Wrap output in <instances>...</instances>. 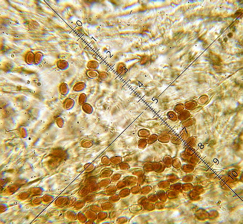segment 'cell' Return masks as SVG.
I'll list each match as a JSON object with an SVG mask.
<instances>
[{"label": "cell", "instance_id": "603a6c76", "mask_svg": "<svg viewBox=\"0 0 243 224\" xmlns=\"http://www.w3.org/2000/svg\"><path fill=\"white\" fill-rule=\"evenodd\" d=\"M122 175L120 174L116 173L112 175L111 177V181L112 182H116L118 181L121 177Z\"/></svg>", "mask_w": 243, "mask_h": 224}, {"label": "cell", "instance_id": "e575fe53", "mask_svg": "<svg viewBox=\"0 0 243 224\" xmlns=\"http://www.w3.org/2000/svg\"><path fill=\"white\" fill-rule=\"evenodd\" d=\"M157 139V136L156 135H152L149 138L148 142L150 144H152V143L154 142Z\"/></svg>", "mask_w": 243, "mask_h": 224}, {"label": "cell", "instance_id": "2e32d148", "mask_svg": "<svg viewBox=\"0 0 243 224\" xmlns=\"http://www.w3.org/2000/svg\"><path fill=\"white\" fill-rule=\"evenodd\" d=\"M113 171L110 168H106L102 171L101 176L103 177H108L112 176Z\"/></svg>", "mask_w": 243, "mask_h": 224}, {"label": "cell", "instance_id": "9a60e30c", "mask_svg": "<svg viewBox=\"0 0 243 224\" xmlns=\"http://www.w3.org/2000/svg\"><path fill=\"white\" fill-rule=\"evenodd\" d=\"M130 193V191L128 188H124L121 190L119 193V195L121 198H125Z\"/></svg>", "mask_w": 243, "mask_h": 224}, {"label": "cell", "instance_id": "83f0119b", "mask_svg": "<svg viewBox=\"0 0 243 224\" xmlns=\"http://www.w3.org/2000/svg\"><path fill=\"white\" fill-rule=\"evenodd\" d=\"M116 222L117 223L119 224H124L127 222V218L125 216L120 217L118 218L116 220Z\"/></svg>", "mask_w": 243, "mask_h": 224}, {"label": "cell", "instance_id": "9c48e42d", "mask_svg": "<svg viewBox=\"0 0 243 224\" xmlns=\"http://www.w3.org/2000/svg\"><path fill=\"white\" fill-rule=\"evenodd\" d=\"M87 67L89 70H97L99 67V64L97 61L92 60L88 62Z\"/></svg>", "mask_w": 243, "mask_h": 224}, {"label": "cell", "instance_id": "5bb4252c", "mask_svg": "<svg viewBox=\"0 0 243 224\" xmlns=\"http://www.w3.org/2000/svg\"><path fill=\"white\" fill-rule=\"evenodd\" d=\"M87 100V96L86 94L84 93H82L79 96L78 103L79 105H82L83 104L86 103Z\"/></svg>", "mask_w": 243, "mask_h": 224}, {"label": "cell", "instance_id": "3957f363", "mask_svg": "<svg viewBox=\"0 0 243 224\" xmlns=\"http://www.w3.org/2000/svg\"><path fill=\"white\" fill-rule=\"evenodd\" d=\"M24 59L25 62L28 65H33L35 61V54L32 51L28 52L25 55Z\"/></svg>", "mask_w": 243, "mask_h": 224}, {"label": "cell", "instance_id": "8fae6325", "mask_svg": "<svg viewBox=\"0 0 243 224\" xmlns=\"http://www.w3.org/2000/svg\"><path fill=\"white\" fill-rule=\"evenodd\" d=\"M110 161L113 165H119L123 161V158L120 156H114L110 159Z\"/></svg>", "mask_w": 243, "mask_h": 224}, {"label": "cell", "instance_id": "8992f818", "mask_svg": "<svg viewBox=\"0 0 243 224\" xmlns=\"http://www.w3.org/2000/svg\"><path fill=\"white\" fill-rule=\"evenodd\" d=\"M86 88V84L83 82H79L76 83L73 87L72 90L75 92H81Z\"/></svg>", "mask_w": 243, "mask_h": 224}, {"label": "cell", "instance_id": "4316f807", "mask_svg": "<svg viewBox=\"0 0 243 224\" xmlns=\"http://www.w3.org/2000/svg\"><path fill=\"white\" fill-rule=\"evenodd\" d=\"M20 134L22 138H26L27 136V131L26 129L24 128H20Z\"/></svg>", "mask_w": 243, "mask_h": 224}, {"label": "cell", "instance_id": "52a82bcc", "mask_svg": "<svg viewBox=\"0 0 243 224\" xmlns=\"http://www.w3.org/2000/svg\"><path fill=\"white\" fill-rule=\"evenodd\" d=\"M99 72L97 70H88L86 71L87 77L90 79H95L98 77Z\"/></svg>", "mask_w": 243, "mask_h": 224}, {"label": "cell", "instance_id": "ac0fdd59", "mask_svg": "<svg viewBox=\"0 0 243 224\" xmlns=\"http://www.w3.org/2000/svg\"><path fill=\"white\" fill-rule=\"evenodd\" d=\"M127 186V183L125 179H123L121 181H120L118 182L116 185L117 190H121V189L124 188Z\"/></svg>", "mask_w": 243, "mask_h": 224}, {"label": "cell", "instance_id": "7a4b0ae2", "mask_svg": "<svg viewBox=\"0 0 243 224\" xmlns=\"http://www.w3.org/2000/svg\"><path fill=\"white\" fill-rule=\"evenodd\" d=\"M75 105V101L71 98H67L64 100L63 104V107L66 110H70Z\"/></svg>", "mask_w": 243, "mask_h": 224}, {"label": "cell", "instance_id": "cb8c5ba5", "mask_svg": "<svg viewBox=\"0 0 243 224\" xmlns=\"http://www.w3.org/2000/svg\"><path fill=\"white\" fill-rule=\"evenodd\" d=\"M86 215L88 216V218L91 219L95 220L96 218V214L93 210H89L86 212Z\"/></svg>", "mask_w": 243, "mask_h": 224}, {"label": "cell", "instance_id": "5b68a950", "mask_svg": "<svg viewBox=\"0 0 243 224\" xmlns=\"http://www.w3.org/2000/svg\"><path fill=\"white\" fill-rule=\"evenodd\" d=\"M59 91L62 95H67L69 92V87L68 85L66 83H61L59 87Z\"/></svg>", "mask_w": 243, "mask_h": 224}, {"label": "cell", "instance_id": "d6986e66", "mask_svg": "<svg viewBox=\"0 0 243 224\" xmlns=\"http://www.w3.org/2000/svg\"><path fill=\"white\" fill-rule=\"evenodd\" d=\"M55 122H56V123L57 126L59 128H63L64 124V121L61 117H60V116L56 117V118L55 119Z\"/></svg>", "mask_w": 243, "mask_h": 224}, {"label": "cell", "instance_id": "484cf974", "mask_svg": "<svg viewBox=\"0 0 243 224\" xmlns=\"http://www.w3.org/2000/svg\"><path fill=\"white\" fill-rule=\"evenodd\" d=\"M111 182V180L109 178H106L102 180L100 183V187H107L110 184Z\"/></svg>", "mask_w": 243, "mask_h": 224}, {"label": "cell", "instance_id": "7c38bea8", "mask_svg": "<svg viewBox=\"0 0 243 224\" xmlns=\"http://www.w3.org/2000/svg\"><path fill=\"white\" fill-rule=\"evenodd\" d=\"M94 144V142L92 140L90 139H84L81 143V145L83 148H89L91 147Z\"/></svg>", "mask_w": 243, "mask_h": 224}, {"label": "cell", "instance_id": "836d02e7", "mask_svg": "<svg viewBox=\"0 0 243 224\" xmlns=\"http://www.w3.org/2000/svg\"><path fill=\"white\" fill-rule=\"evenodd\" d=\"M146 145V142H145V141L144 140H141L139 143V144H138V146H139V147L140 148H144Z\"/></svg>", "mask_w": 243, "mask_h": 224}, {"label": "cell", "instance_id": "f1b7e54d", "mask_svg": "<svg viewBox=\"0 0 243 224\" xmlns=\"http://www.w3.org/2000/svg\"><path fill=\"white\" fill-rule=\"evenodd\" d=\"M108 217V214L106 212H101L99 213L98 217L99 219H100L101 220H104L107 218Z\"/></svg>", "mask_w": 243, "mask_h": 224}, {"label": "cell", "instance_id": "44dd1931", "mask_svg": "<svg viewBox=\"0 0 243 224\" xmlns=\"http://www.w3.org/2000/svg\"><path fill=\"white\" fill-rule=\"evenodd\" d=\"M119 167L120 170H123V171H126L128 170L130 168V165L126 162H122L119 165Z\"/></svg>", "mask_w": 243, "mask_h": 224}, {"label": "cell", "instance_id": "30bf717a", "mask_svg": "<svg viewBox=\"0 0 243 224\" xmlns=\"http://www.w3.org/2000/svg\"><path fill=\"white\" fill-rule=\"evenodd\" d=\"M82 110L88 114H91L94 111L93 106L89 103H86L82 105Z\"/></svg>", "mask_w": 243, "mask_h": 224}, {"label": "cell", "instance_id": "6da1fadb", "mask_svg": "<svg viewBox=\"0 0 243 224\" xmlns=\"http://www.w3.org/2000/svg\"><path fill=\"white\" fill-rule=\"evenodd\" d=\"M127 72V68L126 67V64L120 62L118 63L116 67V72L118 74L120 75V76H123L126 74V73Z\"/></svg>", "mask_w": 243, "mask_h": 224}, {"label": "cell", "instance_id": "e0dca14e", "mask_svg": "<svg viewBox=\"0 0 243 224\" xmlns=\"http://www.w3.org/2000/svg\"><path fill=\"white\" fill-rule=\"evenodd\" d=\"M117 190V189L116 186H115L114 185H112L109 186L107 188L106 191L108 194L112 195V194H114V193L116 192Z\"/></svg>", "mask_w": 243, "mask_h": 224}, {"label": "cell", "instance_id": "d4e9b609", "mask_svg": "<svg viewBox=\"0 0 243 224\" xmlns=\"http://www.w3.org/2000/svg\"><path fill=\"white\" fill-rule=\"evenodd\" d=\"M120 198L121 197L119 194H115L114 195H112L111 197H110L109 199L110 201V202L112 203H115V202H117L120 200Z\"/></svg>", "mask_w": 243, "mask_h": 224}, {"label": "cell", "instance_id": "4dcf8cb0", "mask_svg": "<svg viewBox=\"0 0 243 224\" xmlns=\"http://www.w3.org/2000/svg\"><path fill=\"white\" fill-rule=\"evenodd\" d=\"M149 132L148 131L145 130H141L139 131L138 135L140 137H144V136H147L148 135Z\"/></svg>", "mask_w": 243, "mask_h": 224}, {"label": "cell", "instance_id": "4fadbf2b", "mask_svg": "<svg viewBox=\"0 0 243 224\" xmlns=\"http://www.w3.org/2000/svg\"><path fill=\"white\" fill-rule=\"evenodd\" d=\"M110 77V74L108 72H99L98 75V79L102 81H107Z\"/></svg>", "mask_w": 243, "mask_h": 224}, {"label": "cell", "instance_id": "7402d4cb", "mask_svg": "<svg viewBox=\"0 0 243 224\" xmlns=\"http://www.w3.org/2000/svg\"><path fill=\"white\" fill-rule=\"evenodd\" d=\"M101 162L103 165L105 166H108L110 164V161L109 158L107 156H104L102 158Z\"/></svg>", "mask_w": 243, "mask_h": 224}, {"label": "cell", "instance_id": "d590c367", "mask_svg": "<svg viewBox=\"0 0 243 224\" xmlns=\"http://www.w3.org/2000/svg\"><path fill=\"white\" fill-rule=\"evenodd\" d=\"M168 139V137L166 135H163V136H161L159 138V140L161 142H166Z\"/></svg>", "mask_w": 243, "mask_h": 224}, {"label": "cell", "instance_id": "ba28073f", "mask_svg": "<svg viewBox=\"0 0 243 224\" xmlns=\"http://www.w3.org/2000/svg\"><path fill=\"white\" fill-rule=\"evenodd\" d=\"M44 58V55L41 52H37L35 54V61H34V64L38 65L39 64H40Z\"/></svg>", "mask_w": 243, "mask_h": 224}, {"label": "cell", "instance_id": "f546056e", "mask_svg": "<svg viewBox=\"0 0 243 224\" xmlns=\"http://www.w3.org/2000/svg\"><path fill=\"white\" fill-rule=\"evenodd\" d=\"M78 219H79V220L81 221V222H85L87 220V216H85L84 214L82 213L81 212H80L79 213H78Z\"/></svg>", "mask_w": 243, "mask_h": 224}, {"label": "cell", "instance_id": "277c9868", "mask_svg": "<svg viewBox=\"0 0 243 224\" xmlns=\"http://www.w3.org/2000/svg\"><path fill=\"white\" fill-rule=\"evenodd\" d=\"M56 66L59 70L61 71H65L69 68V64L68 62L66 60L60 59L57 61Z\"/></svg>", "mask_w": 243, "mask_h": 224}, {"label": "cell", "instance_id": "ffe728a7", "mask_svg": "<svg viewBox=\"0 0 243 224\" xmlns=\"http://www.w3.org/2000/svg\"><path fill=\"white\" fill-rule=\"evenodd\" d=\"M114 206L113 204L111 202H105L102 205V208L105 210H110V209L113 208Z\"/></svg>", "mask_w": 243, "mask_h": 224}, {"label": "cell", "instance_id": "1f68e13d", "mask_svg": "<svg viewBox=\"0 0 243 224\" xmlns=\"http://www.w3.org/2000/svg\"><path fill=\"white\" fill-rule=\"evenodd\" d=\"M84 204H85L84 201L81 200V201H77V202L76 203L75 206V207H76L78 208H82L84 206Z\"/></svg>", "mask_w": 243, "mask_h": 224}, {"label": "cell", "instance_id": "d6a6232c", "mask_svg": "<svg viewBox=\"0 0 243 224\" xmlns=\"http://www.w3.org/2000/svg\"><path fill=\"white\" fill-rule=\"evenodd\" d=\"M84 168L86 170H91L94 168V165L92 163H88L84 166Z\"/></svg>", "mask_w": 243, "mask_h": 224}]
</instances>
